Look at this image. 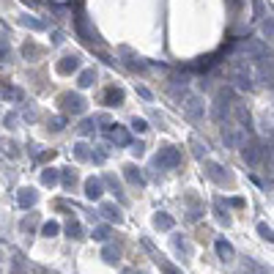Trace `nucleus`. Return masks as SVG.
<instances>
[{
	"mask_svg": "<svg viewBox=\"0 0 274 274\" xmlns=\"http://www.w3.org/2000/svg\"><path fill=\"white\" fill-rule=\"evenodd\" d=\"M261 143H255V140H250V143H244V148H241V156H244V162H250V165H258V159H261Z\"/></svg>",
	"mask_w": 274,
	"mask_h": 274,
	"instance_id": "5",
	"label": "nucleus"
},
{
	"mask_svg": "<svg viewBox=\"0 0 274 274\" xmlns=\"http://www.w3.org/2000/svg\"><path fill=\"white\" fill-rule=\"evenodd\" d=\"M33 55H39V47H33V44H25V58H33Z\"/></svg>",
	"mask_w": 274,
	"mask_h": 274,
	"instance_id": "32",
	"label": "nucleus"
},
{
	"mask_svg": "<svg viewBox=\"0 0 274 274\" xmlns=\"http://www.w3.org/2000/svg\"><path fill=\"white\" fill-rule=\"evenodd\" d=\"M162 272H165V274H181L179 269H173L170 263H165V261H162Z\"/></svg>",
	"mask_w": 274,
	"mask_h": 274,
	"instance_id": "34",
	"label": "nucleus"
},
{
	"mask_svg": "<svg viewBox=\"0 0 274 274\" xmlns=\"http://www.w3.org/2000/svg\"><path fill=\"white\" fill-rule=\"evenodd\" d=\"M101 258H104V263H110V266H115V263L121 261V250L113 244H107L104 250H101Z\"/></svg>",
	"mask_w": 274,
	"mask_h": 274,
	"instance_id": "14",
	"label": "nucleus"
},
{
	"mask_svg": "<svg viewBox=\"0 0 274 274\" xmlns=\"http://www.w3.org/2000/svg\"><path fill=\"white\" fill-rule=\"evenodd\" d=\"M3 96H6V99H11V101H22L25 99V93L19 88H14V85H3Z\"/></svg>",
	"mask_w": 274,
	"mask_h": 274,
	"instance_id": "18",
	"label": "nucleus"
},
{
	"mask_svg": "<svg viewBox=\"0 0 274 274\" xmlns=\"http://www.w3.org/2000/svg\"><path fill=\"white\" fill-rule=\"evenodd\" d=\"M58 230H60V225H58V222H55V220H49V222H44V228H42V233H44V236H58Z\"/></svg>",
	"mask_w": 274,
	"mask_h": 274,
	"instance_id": "21",
	"label": "nucleus"
},
{
	"mask_svg": "<svg viewBox=\"0 0 274 274\" xmlns=\"http://www.w3.org/2000/svg\"><path fill=\"white\" fill-rule=\"evenodd\" d=\"M137 93L143 96V99H151V91L148 88H137Z\"/></svg>",
	"mask_w": 274,
	"mask_h": 274,
	"instance_id": "40",
	"label": "nucleus"
},
{
	"mask_svg": "<svg viewBox=\"0 0 274 274\" xmlns=\"http://www.w3.org/2000/svg\"><path fill=\"white\" fill-rule=\"evenodd\" d=\"M214 250H217V255H220L222 261H233V258H236L233 244H230V241H225V238H217V241H214Z\"/></svg>",
	"mask_w": 274,
	"mask_h": 274,
	"instance_id": "8",
	"label": "nucleus"
},
{
	"mask_svg": "<svg viewBox=\"0 0 274 274\" xmlns=\"http://www.w3.org/2000/svg\"><path fill=\"white\" fill-rule=\"evenodd\" d=\"M93 83H96V72H93V69H85V72H80V77H77V85H80V88H91Z\"/></svg>",
	"mask_w": 274,
	"mask_h": 274,
	"instance_id": "15",
	"label": "nucleus"
},
{
	"mask_svg": "<svg viewBox=\"0 0 274 274\" xmlns=\"http://www.w3.org/2000/svg\"><path fill=\"white\" fill-rule=\"evenodd\" d=\"M236 115H238V124L241 126H250V113H247L241 104H236Z\"/></svg>",
	"mask_w": 274,
	"mask_h": 274,
	"instance_id": "24",
	"label": "nucleus"
},
{
	"mask_svg": "<svg viewBox=\"0 0 274 274\" xmlns=\"http://www.w3.org/2000/svg\"><path fill=\"white\" fill-rule=\"evenodd\" d=\"M258 233H261V236L266 238V241H272V228H269L266 222H261V225H258Z\"/></svg>",
	"mask_w": 274,
	"mask_h": 274,
	"instance_id": "30",
	"label": "nucleus"
},
{
	"mask_svg": "<svg viewBox=\"0 0 274 274\" xmlns=\"http://www.w3.org/2000/svg\"><path fill=\"white\" fill-rule=\"evenodd\" d=\"M173 244H176V250H181L184 255H189V244H186L184 238H179V236H176V238H173Z\"/></svg>",
	"mask_w": 274,
	"mask_h": 274,
	"instance_id": "28",
	"label": "nucleus"
},
{
	"mask_svg": "<svg viewBox=\"0 0 274 274\" xmlns=\"http://www.w3.org/2000/svg\"><path fill=\"white\" fill-rule=\"evenodd\" d=\"M60 179H63V186H69V189L77 184V176H74V170H63V176H60Z\"/></svg>",
	"mask_w": 274,
	"mask_h": 274,
	"instance_id": "23",
	"label": "nucleus"
},
{
	"mask_svg": "<svg viewBox=\"0 0 274 274\" xmlns=\"http://www.w3.org/2000/svg\"><path fill=\"white\" fill-rule=\"evenodd\" d=\"M228 3H230V8H233V11H238V8H241V3H244V0H228Z\"/></svg>",
	"mask_w": 274,
	"mask_h": 274,
	"instance_id": "39",
	"label": "nucleus"
},
{
	"mask_svg": "<svg viewBox=\"0 0 274 274\" xmlns=\"http://www.w3.org/2000/svg\"><path fill=\"white\" fill-rule=\"evenodd\" d=\"M42 184H47V186H52V184H58V170H52V167H47L42 173Z\"/></svg>",
	"mask_w": 274,
	"mask_h": 274,
	"instance_id": "20",
	"label": "nucleus"
},
{
	"mask_svg": "<svg viewBox=\"0 0 274 274\" xmlns=\"http://www.w3.org/2000/svg\"><path fill=\"white\" fill-rule=\"evenodd\" d=\"M99 211L104 214V220L115 222V225H118V222H124V214H121V209L115 206V203H101V206H99Z\"/></svg>",
	"mask_w": 274,
	"mask_h": 274,
	"instance_id": "7",
	"label": "nucleus"
},
{
	"mask_svg": "<svg viewBox=\"0 0 274 274\" xmlns=\"http://www.w3.org/2000/svg\"><path fill=\"white\" fill-rule=\"evenodd\" d=\"M101 192H104L101 179H88V181H85V197H88V200H99Z\"/></svg>",
	"mask_w": 274,
	"mask_h": 274,
	"instance_id": "9",
	"label": "nucleus"
},
{
	"mask_svg": "<svg viewBox=\"0 0 274 274\" xmlns=\"http://www.w3.org/2000/svg\"><path fill=\"white\" fill-rule=\"evenodd\" d=\"M154 165L159 167V170H173V167L181 165V151L176 148V145H165V148L156 154Z\"/></svg>",
	"mask_w": 274,
	"mask_h": 274,
	"instance_id": "1",
	"label": "nucleus"
},
{
	"mask_svg": "<svg viewBox=\"0 0 274 274\" xmlns=\"http://www.w3.org/2000/svg\"><path fill=\"white\" fill-rule=\"evenodd\" d=\"M252 3H255V19H261L263 17V3L261 0H252Z\"/></svg>",
	"mask_w": 274,
	"mask_h": 274,
	"instance_id": "35",
	"label": "nucleus"
},
{
	"mask_svg": "<svg viewBox=\"0 0 274 274\" xmlns=\"http://www.w3.org/2000/svg\"><path fill=\"white\" fill-rule=\"evenodd\" d=\"M184 107H186V115H189V118H203V101L197 99V96H189Z\"/></svg>",
	"mask_w": 274,
	"mask_h": 274,
	"instance_id": "13",
	"label": "nucleus"
},
{
	"mask_svg": "<svg viewBox=\"0 0 274 274\" xmlns=\"http://www.w3.org/2000/svg\"><path fill=\"white\" fill-rule=\"evenodd\" d=\"M107 137L113 140L115 145H132L129 132H126L124 126H118V124H110V126H107Z\"/></svg>",
	"mask_w": 274,
	"mask_h": 274,
	"instance_id": "3",
	"label": "nucleus"
},
{
	"mask_svg": "<svg viewBox=\"0 0 274 274\" xmlns=\"http://www.w3.org/2000/svg\"><path fill=\"white\" fill-rule=\"evenodd\" d=\"M104 104H107V107H121V104H124V91L121 88H107L104 91Z\"/></svg>",
	"mask_w": 274,
	"mask_h": 274,
	"instance_id": "10",
	"label": "nucleus"
},
{
	"mask_svg": "<svg viewBox=\"0 0 274 274\" xmlns=\"http://www.w3.org/2000/svg\"><path fill=\"white\" fill-rule=\"evenodd\" d=\"M263 36L272 39V19H266V22H263Z\"/></svg>",
	"mask_w": 274,
	"mask_h": 274,
	"instance_id": "36",
	"label": "nucleus"
},
{
	"mask_svg": "<svg viewBox=\"0 0 274 274\" xmlns=\"http://www.w3.org/2000/svg\"><path fill=\"white\" fill-rule=\"evenodd\" d=\"M124 179L132 181V184H137V186L145 184V179H143V173H140V167H137V165H126L124 167Z\"/></svg>",
	"mask_w": 274,
	"mask_h": 274,
	"instance_id": "12",
	"label": "nucleus"
},
{
	"mask_svg": "<svg viewBox=\"0 0 274 274\" xmlns=\"http://www.w3.org/2000/svg\"><path fill=\"white\" fill-rule=\"evenodd\" d=\"M143 148H145V145H143V143H132V151H135V154H137V156L143 154Z\"/></svg>",
	"mask_w": 274,
	"mask_h": 274,
	"instance_id": "38",
	"label": "nucleus"
},
{
	"mask_svg": "<svg viewBox=\"0 0 274 274\" xmlns=\"http://www.w3.org/2000/svg\"><path fill=\"white\" fill-rule=\"evenodd\" d=\"M228 203H230V206H236V209H241V206H244V200H241V197H230Z\"/></svg>",
	"mask_w": 274,
	"mask_h": 274,
	"instance_id": "37",
	"label": "nucleus"
},
{
	"mask_svg": "<svg viewBox=\"0 0 274 274\" xmlns=\"http://www.w3.org/2000/svg\"><path fill=\"white\" fill-rule=\"evenodd\" d=\"M80 69V58L77 55H63V58L58 60V74H72Z\"/></svg>",
	"mask_w": 274,
	"mask_h": 274,
	"instance_id": "6",
	"label": "nucleus"
},
{
	"mask_svg": "<svg viewBox=\"0 0 274 274\" xmlns=\"http://www.w3.org/2000/svg\"><path fill=\"white\" fill-rule=\"evenodd\" d=\"M39 200V192L33 189V186H25V189H19V206L22 209H28V206H36Z\"/></svg>",
	"mask_w": 274,
	"mask_h": 274,
	"instance_id": "11",
	"label": "nucleus"
},
{
	"mask_svg": "<svg viewBox=\"0 0 274 274\" xmlns=\"http://www.w3.org/2000/svg\"><path fill=\"white\" fill-rule=\"evenodd\" d=\"M6 58H8V42L0 39V60H6Z\"/></svg>",
	"mask_w": 274,
	"mask_h": 274,
	"instance_id": "31",
	"label": "nucleus"
},
{
	"mask_svg": "<svg viewBox=\"0 0 274 274\" xmlns=\"http://www.w3.org/2000/svg\"><path fill=\"white\" fill-rule=\"evenodd\" d=\"M132 129H135V132H145V129H148V124H145V118H132Z\"/></svg>",
	"mask_w": 274,
	"mask_h": 274,
	"instance_id": "27",
	"label": "nucleus"
},
{
	"mask_svg": "<svg viewBox=\"0 0 274 274\" xmlns=\"http://www.w3.org/2000/svg\"><path fill=\"white\" fill-rule=\"evenodd\" d=\"M63 126H66V118H60V115H58V118L49 121V129H52V132H60Z\"/></svg>",
	"mask_w": 274,
	"mask_h": 274,
	"instance_id": "29",
	"label": "nucleus"
},
{
	"mask_svg": "<svg viewBox=\"0 0 274 274\" xmlns=\"http://www.w3.org/2000/svg\"><path fill=\"white\" fill-rule=\"evenodd\" d=\"M93 238H96V241H107V238H110V228L107 225L93 228Z\"/></svg>",
	"mask_w": 274,
	"mask_h": 274,
	"instance_id": "22",
	"label": "nucleus"
},
{
	"mask_svg": "<svg viewBox=\"0 0 274 274\" xmlns=\"http://www.w3.org/2000/svg\"><path fill=\"white\" fill-rule=\"evenodd\" d=\"M154 225L159 228V230H170V228H173V217H167V214H156V217H154Z\"/></svg>",
	"mask_w": 274,
	"mask_h": 274,
	"instance_id": "19",
	"label": "nucleus"
},
{
	"mask_svg": "<svg viewBox=\"0 0 274 274\" xmlns=\"http://www.w3.org/2000/svg\"><path fill=\"white\" fill-rule=\"evenodd\" d=\"M74 156H77V159H88V145H85V143H77V145H74Z\"/></svg>",
	"mask_w": 274,
	"mask_h": 274,
	"instance_id": "25",
	"label": "nucleus"
},
{
	"mask_svg": "<svg viewBox=\"0 0 274 274\" xmlns=\"http://www.w3.org/2000/svg\"><path fill=\"white\" fill-rule=\"evenodd\" d=\"M19 25H25V28H30V30H44V28H47L42 19H33V17H28V14L19 17Z\"/></svg>",
	"mask_w": 274,
	"mask_h": 274,
	"instance_id": "17",
	"label": "nucleus"
},
{
	"mask_svg": "<svg viewBox=\"0 0 274 274\" xmlns=\"http://www.w3.org/2000/svg\"><path fill=\"white\" fill-rule=\"evenodd\" d=\"M66 233H69V238H85V230H83V225H80L77 220H72L69 225H66Z\"/></svg>",
	"mask_w": 274,
	"mask_h": 274,
	"instance_id": "16",
	"label": "nucleus"
},
{
	"mask_svg": "<svg viewBox=\"0 0 274 274\" xmlns=\"http://www.w3.org/2000/svg\"><path fill=\"white\" fill-rule=\"evenodd\" d=\"M209 176L217 181V184H230V181H233V176L228 173V167L217 165V162H209Z\"/></svg>",
	"mask_w": 274,
	"mask_h": 274,
	"instance_id": "4",
	"label": "nucleus"
},
{
	"mask_svg": "<svg viewBox=\"0 0 274 274\" xmlns=\"http://www.w3.org/2000/svg\"><path fill=\"white\" fill-rule=\"evenodd\" d=\"M80 132H83V135H88V132H93V121H83V126H80Z\"/></svg>",
	"mask_w": 274,
	"mask_h": 274,
	"instance_id": "33",
	"label": "nucleus"
},
{
	"mask_svg": "<svg viewBox=\"0 0 274 274\" xmlns=\"http://www.w3.org/2000/svg\"><path fill=\"white\" fill-rule=\"evenodd\" d=\"M222 140H225L228 145H236V135H233L230 126H225V129H222Z\"/></svg>",
	"mask_w": 274,
	"mask_h": 274,
	"instance_id": "26",
	"label": "nucleus"
},
{
	"mask_svg": "<svg viewBox=\"0 0 274 274\" xmlns=\"http://www.w3.org/2000/svg\"><path fill=\"white\" fill-rule=\"evenodd\" d=\"M60 107H63V113H72V115H80L85 113V99L80 93H60Z\"/></svg>",
	"mask_w": 274,
	"mask_h": 274,
	"instance_id": "2",
	"label": "nucleus"
}]
</instances>
